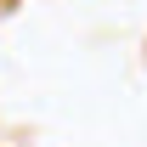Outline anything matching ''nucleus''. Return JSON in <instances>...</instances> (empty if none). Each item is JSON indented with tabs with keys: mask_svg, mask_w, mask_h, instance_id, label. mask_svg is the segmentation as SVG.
I'll use <instances>...</instances> for the list:
<instances>
[]
</instances>
